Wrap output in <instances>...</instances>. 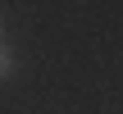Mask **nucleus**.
Returning a JSON list of instances; mask_svg holds the SVG:
<instances>
[{
  "label": "nucleus",
  "instance_id": "f257e3e1",
  "mask_svg": "<svg viewBox=\"0 0 123 114\" xmlns=\"http://www.w3.org/2000/svg\"><path fill=\"white\" fill-rule=\"evenodd\" d=\"M9 73H14V50L0 46V78H9Z\"/></svg>",
  "mask_w": 123,
  "mask_h": 114
}]
</instances>
